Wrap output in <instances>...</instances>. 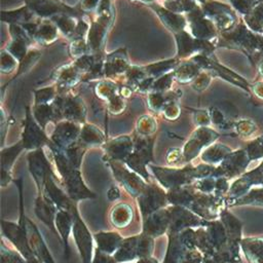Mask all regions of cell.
Instances as JSON below:
<instances>
[{"label":"cell","instance_id":"6da1fadb","mask_svg":"<svg viewBox=\"0 0 263 263\" xmlns=\"http://www.w3.org/2000/svg\"><path fill=\"white\" fill-rule=\"evenodd\" d=\"M49 150L51 152L57 171L61 177L62 184L64 185L65 191L69 197L76 202L84 199L97 198V194L92 192L83 182L80 168L75 167L70 162L64 150H61L60 148L58 149L55 146H52V148Z\"/></svg>","mask_w":263,"mask_h":263},{"label":"cell","instance_id":"7a4b0ae2","mask_svg":"<svg viewBox=\"0 0 263 263\" xmlns=\"http://www.w3.org/2000/svg\"><path fill=\"white\" fill-rule=\"evenodd\" d=\"M13 183L16 185V187L18 189V197H20L18 214L23 216L26 231H27L29 246H30V249H31L33 255L37 258L39 263H55L37 225L25 214L24 194H23V189H24L23 178L20 177L18 179H13Z\"/></svg>","mask_w":263,"mask_h":263},{"label":"cell","instance_id":"3957f363","mask_svg":"<svg viewBox=\"0 0 263 263\" xmlns=\"http://www.w3.org/2000/svg\"><path fill=\"white\" fill-rule=\"evenodd\" d=\"M134 151L123 161L124 164L133 172L141 176L147 183H150V175L147 166L153 162V147L155 137L143 136L138 133L133 137Z\"/></svg>","mask_w":263,"mask_h":263},{"label":"cell","instance_id":"277c9868","mask_svg":"<svg viewBox=\"0 0 263 263\" xmlns=\"http://www.w3.org/2000/svg\"><path fill=\"white\" fill-rule=\"evenodd\" d=\"M149 167L155 179L166 191L191 185L196 180L195 166L192 164H186L183 167H163L149 164Z\"/></svg>","mask_w":263,"mask_h":263},{"label":"cell","instance_id":"5b68a950","mask_svg":"<svg viewBox=\"0 0 263 263\" xmlns=\"http://www.w3.org/2000/svg\"><path fill=\"white\" fill-rule=\"evenodd\" d=\"M177 44L176 57L180 61H186L197 54L212 55L217 48L216 42L197 39L193 37L188 30L174 34Z\"/></svg>","mask_w":263,"mask_h":263},{"label":"cell","instance_id":"8992f818","mask_svg":"<svg viewBox=\"0 0 263 263\" xmlns=\"http://www.w3.org/2000/svg\"><path fill=\"white\" fill-rule=\"evenodd\" d=\"M21 141L25 150L34 151L43 148L44 146L50 147L52 142L44 132V128L36 121L33 116L32 109L29 105L25 108V118L22 126Z\"/></svg>","mask_w":263,"mask_h":263},{"label":"cell","instance_id":"52a82bcc","mask_svg":"<svg viewBox=\"0 0 263 263\" xmlns=\"http://www.w3.org/2000/svg\"><path fill=\"white\" fill-rule=\"evenodd\" d=\"M1 233L8 239V241H10V243L27 260L28 263H39L30 249L25 222L22 215H18V221L16 223L1 220Z\"/></svg>","mask_w":263,"mask_h":263},{"label":"cell","instance_id":"ba28073f","mask_svg":"<svg viewBox=\"0 0 263 263\" xmlns=\"http://www.w3.org/2000/svg\"><path fill=\"white\" fill-rule=\"evenodd\" d=\"M24 3L38 18L41 20H50L61 14L80 18L85 14L78 5L70 6L61 0H25Z\"/></svg>","mask_w":263,"mask_h":263},{"label":"cell","instance_id":"9c48e42d","mask_svg":"<svg viewBox=\"0 0 263 263\" xmlns=\"http://www.w3.org/2000/svg\"><path fill=\"white\" fill-rule=\"evenodd\" d=\"M73 217V228H72V235L79 252L81 262L82 263H91L95 255L93 250V235L91 234L90 230L88 229L87 225L83 221L80 216L78 206L76 205L72 212Z\"/></svg>","mask_w":263,"mask_h":263},{"label":"cell","instance_id":"30bf717a","mask_svg":"<svg viewBox=\"0 0 263 263\" xmlns=\"http://www.w3.org/2000/svg\"><path fill=\"white\" fill-rule=\"evenodd\" d=\"M203 13L214 22L220 33L229 31L237 24L235 10L216 0H198Z\"/></svg>","mask_w":263,"mask_h":263},{"label":"cell","instance_id":"8fae6325","mask_svg":"<svg viewBox=\"0 0 263 263\" xmlns=\"http://www.w3.org/2000/svg\"><path fill=\"white\" fill-rule=\"evenodd\" d=\"M185 15L187 18V30L193 37L216 42L220 32L214 22L203 13L200 5Z\"/></svg>","mask_w":263,"mask_h":263},{"label":"cell","instance_id":"7c38bea8","mask_svg":"<svg viewBox=\"0 0 263 263\" xmlns=\"http://www.w3.org/2000/svg\"><path fill=\"white\" fill-rule=\"evenodd\" d=\"M106 161L112 170L115 179L130 196L137 198L147 187L148 183L141 176L130 171L124 162L111 159H106Z\"/></svg>","mask_w":263,"mask_h":263},{"label":"cell","instance_id":"4fadbf2b","mask_svg":"<svg viewBox=\"0 0 263 263\" xmlns=\"http://www.w3.org/2000/svg\"><path fill=\"white\" fill-rule=\"evenodd\" d=\"M28 166L30 174L37 187V193H44L46 181L54 174L50 161L48 160L44 149L30 151L28 153Z\"/></svg>","mask_w":263,"mask_h":263},{"label":"cell","instance_id":"5bb4252c","mask_svg":"<svg viewBox=\"0 0 263 263\" xmlns=\"http://www.w3.org/2000/svg\"><path fill=\"white\" fill-rule=\"evenodd\" d=\"M142 219L147 218L154 212L168 206L167 193L164 188L155 183H148L144 191L137 197Z\"/></svg>","mask_w":263,"mask_h":263},{"label":"cell","instance_id":"9a60e30c","mask_svg":"<svg viewBox=\"0 0 263 263\" xmlns=\"http://www.w3.org/2000/svg\"><path fill=\"white\" fill-rule=\"evenodd\" d=\"M220 137L219 133L209 126L197 127L185 143L182 152L186 163L192 161L202 149H205Z\"/></svg>","mask_w":263,"mask_h":263},{"label":"cell","instance_id":"2e32d148","mask_svg":"<svg viewBox=\"0 0 263 263\" xmlns=\"http://www.w3.org/2000/svg\"><path fill=\"white\" fill-rule=\"evenodd\" d=\"M167 208L170 211V225L167 234L179 233L193 227H204L210 222L202 219L187 208L178 205H168Z\"/></svg>","mask_w":263,"mask_h":263},{"label":"cell","instance_id":"e0dca14e","mask_svg":"<svg viewBox=\"0 0 263 263\" xmlns=\"http://www.w3.org/2000/svg\"><path fill=\"white\" fill-rule=\"evenodd\" d=\"M80 133L81 127L78 123L64 119L55 123V127L49 138L55 147L64 150L78 141Z\"/></svg>","mask_w":263,"mask_h":263},{"label":"cell","instance_id":"ac0fdd59","mask_svg":"<svg viewBox=\"0 0 263 263\" xmlns=\"http://www.w3.org/2000/svg\"><path fill=\"white\" fill-rule=\"evenodd\" d=\"M34 213L39 221H41L52 233L58 235L55 228L58 208L45 193H37L34 204Z\"/></svg>","mask_w":263,"mask_h":263},{"label":"cell","instance_id":"d6986e66","mask_svg":"<svg viewBox=\"0 0 263 263\" xmlns=\"http://www.w3.org/2000/svg\"><path fill=\"white\" fill-rule=\"evenodd\" d=\"M250 158L246 150L231 151L217 166V175L219 177L231 178L235 175L240 174L248 165Z\"/></svg>","mask_w":263,"mask_h":263},{"label":"cell","instance_id":"ffe728a7","mask_svg":"<svg viewBox=\"0 0 263 263\" xmlns=\"http://www.w3.org/2000/svg\"><path fill=\"white\" fill-rule=\"evenodd\" d=\"M147 6L157 14L164 27H166L173 34L187 30V18L185 14L174 12L156 1L148 3Z\"/></svg>","mask_w":263,"mask_h":263},{"label":"cell","instance_id":"44dd1931","mask_svg":"<svg viewBox=\"0 0 263 263\" xmlns=\"http://www.w3.org/2000/svg\"><path fill=\"white\" fill-rule=\"evenodd\" d=\"M103 147L106 153L105 159L123 162L134 151V140L133 137L123 135L107 141Z\"/></svg>","mask_w":263,"mask_h":263},{"label":"cell","instance_id":"7402d4cb","mask_svg":"<svg viewBox=\"0 0 263 263\" xmlns=\"http://www.w3.org/2000/svg\"><path fill=\"white\" fill-rule=\"evenodd\" d=\"M24 150L25 148L21 140L11 146L1 148V187H5L10 182H13L11 171L16 158Z\"/></svg>","mask_w":263,"mask_h":263},{"label":"cell","instance_id":"603a6c76","mask_svg":"<svg viewBox=\"0 0 263 263\" xmlns=\"http://www.w3.org/2000/svg\"><path fill=\"white\" fill-rule=\"evenodd\" d=\"M170 225V211L168 208L160 209L147 218L143 219L142 231L156 238L164 233H167Z\"/></svg>","mask_w":263,"mask_h":263},{"label":"cell","instance_id":"cb8c5ba5","mask_svg":"<svg viewBox=\"0 0 263 263\" xmlns=\"http://www.w3.org/2000/svg\"><path fill=\"white\" fill-rule=\"evenodd\" d=\"M130 67L125 48H119L116 51L105 54L104 73L105 77L111 79L119 74H124Z\"/></svg>","mask_w":263,"mask_h":263},{"label":"cell","instance_id":"d4e9b609","mask_svg":"<svg viewBox=\"0 0 263 263\" xmlns=\"http://www.w3.org/2000/svg\"><path fill=\"white\" fill-rule=\"evenodd\" d=\"M83 75L84 74L73 63L64 65L52 73L58 90H66L67 88L73 87L79 81H82Z\"/></svg>","mask_w":263,"mask_h":263},{"label":"cell","instance_id":"484cf974","mask_svg":"<svg viewBox=\"0 0 263 263\" xmlns=\"http://www.w3.org/2000/svg\"><path fill=\"white\" fill-rule=\"evenodd\" d=\"M55 228L58 235L60 236V240L63 243L64 256L68 260L70 258V246H69V237L72 233L73 228V217L70 212L64 210H58L55 217Z\"/></svg>","mask_w":263,"mask_h":263},{"label":"cell","instance_id":"4316f807","mask_svg":"<svg viewBox=\"0 0 263 263\" xmlns=\"http://www.w3.org/2000/svg\"><path fill=\"white\" fill-rule=\"evenodd\" d=\"M95 242L97 245L98 250L101 252L114 255L115 252L119 249L120 245L123 241L122 235L117 231H99L93 234Z\"/></svg>","mask_w":263,"mask_h":263},{"label":"cell","instance_id":"83f0119b","mask_svg":"<svg viewBox=\"0 0 263 263\" xmlns=\"http://www.w3.org/2000/svg\"><path fill=\"white\" fill-rule=\"evenodd\" d=\"M166 193L168 204L190 209L195 200L197 190L195 189L193 184H191L176 189L167 190Z\"/></svg>","mask_w":263,"mask_h":263},{"label":"cell","instance_id":"f1b7e54d","mask_svg":"<svg viewBox=\"0 0 263 263\" xmlns=\"http://www.w3.org/2000/svg\"><path fill=\"white\" fill-rule=\"evenodd\" d=\"M202 69L191 59L182 61L173 71L174 78L181 84L192 83Z\"/></svg>","mask_w":263,"mask_h":263},{"label":"cell","instance_id":"f546056e","mask_svg":"<svg viewBox=\"0 0 263 263\" xmlns=\"http://www.w3.org/2000/svg\"><path fill=\"white\" fill-rule=\"evenodd\" d=\"M138 240L139 234L123 238L119 249L115 252L113 257L118 263H127L138 260Z\"/></svg>","mask_w":263,"mask_h":263},{"label":"cell","instance_id":"4dcf8cb0","mask_svg":"<svg viewBox=\"0 0 263 263\" xmlns=\"http://www.w3.org/2000/svg\"><path fill=\"white\" fill-rule=\"evenodd\" d=\"M37 18L38 17L32 12V10L26 4L16 9L1 11V21L8 25L14 24L22 26Z\"/></svg>","mask_w":263,"mask_h":263},{"label":"cell","instance_id":"1f68e13d","mask_svg":"<svg viewBox=\"0 0 263 263\" xmlns=\"http://www.w3.org/2000/svg\"><path fill=\"white\" fill-rule=\"evenodd\" d=\"M165 257L162 263H180L185 253L189 250L181 239L180 233H170Z\"/></svg>","mask_w":263,"mask_h":263},{"label":"cell","instance_id":"d6a6232c","mask_svg":"<svg viewBox=\"0 0 263 263\" xmlns=\"http://www.w3.org/2000/svg\"><path fill=\"white\" fill-rule=\"evenodd\" d=\"M134 217L133 208L127 202H120L116 204L110 213V221L112 225L117 228H125L132 223Z\"/></svg>","mask_w":263,"mask_h":263},{"label":"cell","instance_id":"836d02e7","mask_svg":"<svg viewBox=\"0 0 263 263\" xmlns=\"http://www.w3.org/2000/svg\"><path fill=\"white\" fill-rule=\"evenodd\" d=\"M58 27L51 20H41L34 41L41 45H48L58 39Z\"/></svg>","mask_w":263,"mask_h":263},{"label":"cell","instance_id":"e575fe53","mask_svg":"<svg viewBox=\"0 0 263 263\" xmlns=\"http://www.w3.org/2000/svg\"><path fill=\"white\" fill-rule=\"evenodd\" d=\"M231 152V149L226 145L215 143L206 147L200 154V158L204 163L214 165L222 162L223 159Z\"/></svg>","mask_w":263,"mask_h":263},{"label":"cell","instance_id":"d590c367","mask_svg":"<svg viewBox=\"0 0 263 263\" xmlns=\"http://www.w3.org/2000/svg\"><path fill=\"white\" fill-rule=\"evenodd\" d=\"M181 62L182 61H180L177 57H174L172 59L162 60V61H158V62L146 65L144 66V68L149 77L157 79L158 77L174 71Z\"/></svg>","mask_w":263,"mask_h":263},{"label":"cell","instance_id":"8d00e7d4","mask_svg":"<svg viewBox=\"0 0 263 263\" xmlns=\"http://www.w3.org/2000/svg\"><path fill=\"white\" fill-rule=\"evenodd\" d=\"M78 142L86 149L91 146L102 145L106 143L103 133L100 130L99 127L92 124H84L83 127H81Z\"/></svg>","mask_w":263,"mask_h":263},{"label":"cell","instance_id":"74e56055","mask_svg":"<svg viewBox=\"0 0 263 263\" xmlns=\"http://www.w3.org/2000/svg\"><path fill=\"white\" fill-rule=\"evenodd\" d=\"M40 57H41V51H40L38 48H35V47H34V48H30V49H29V51H28V53L26 54V57L18 63V67H17V69H16V73L13 75V77H12L10 80H8V81L2 86V88H1L2 97L4 96L3 93H4L5 87H7V85H8L10 82H12L13 80L17 79L21 75H23V74L29 72L30 69L38 62V60L40 59Z\"/></svg>","mask_w":263,"mask_h":263},{"label":"cell","instance_id":"f35d334b","mask_svg":"<svg viewBox=\"0 0 263 263\" xmlns=\"http://www.w3.org/2000/svg\"><path fill=\"white\" fill-rule=\"evenodd\" d=\"M165 8L181 14H187L199 6L198 0H157Z\"/></svg>","mask_w":263,"mask_h":263},{"label":"cell","instance_id":"ab89813d","mask_svg":"<svg viewBox=\"0 0 263 263\" xmlns=\"http://www.w3.org/2000/svg\"><path fill=\"white\" fill-rule=\"evenodd\" d=\"M55 26L58 27V29L68 38H72L75 29L77 27V23H78V18L71 16V15H67V14H61V15H57L52 18H50Z\"/></svg>","mask_w":263,"mask_h":263},{"label":"cell","instance_id":"60d3db41","mask_svg":"<svg viewBox=\"0 0 263 263\" xmlns=\"http://www.w3.org/2000/svg\"><path fill=\"white\" fill-rule=\"evenodd\" d=\"M154 251V237L151 235L141 232L139 233L138 240V259L151 257Z\"/></svg>","mask_w":263,"mask_h":263},{"label":"cell","instance_id":"b9f144b4","mask_svg":"<svg viewBox=\"0 0 263 263\" xmlns=\"http://www.w3.org/2000/svg\"><path fill=\"white\" fill-rule=\"evenodd\" d=\"M58 88L53 85H48L43 88L34 89V105H42V104H51L58 96Z\"/></svg>","mask_w":263,"mask_h":263},{"label":"cell","instance_id":"7bdbcfd3","mask_svg":"<svg viewBox=\"0 0 263 263\" xmlns=\"http://www.w3.org/2000/svg\"><path fill=\"white\" fill-rule=\"evenodd\" d=\"M18 67L17 60L12 57L7 50L4 48L1 50V59H0V68L1 73L3 74H10L15 71Z\"/></svg>","mask_w":263,"mask_h":263},{"label":"cell","instance_id":"ee69618b","mask_svg":"<svg viewBox=\"0 0 263 263\" xmlns=\"http://www.w3.org/2000/svg\"><path fill=\"white\" fill-rule=\"evenodd\" d=\"M174 80H175V78H174L173 71L158 77L157 79L154 80L151 92L152 91H154V92H165V91L171 90V87L173 85Z\"/></svg>","mask_w":263,"mask_h":263},{"label":"cell","instance_id":"f6af8a7d","mask_svg":"<svg viewBox=\"0 0 263 263\" xmlns=\"http://www.w3.org/2000/svg\"><path fill=\"white\" fill-rule=\"evenodd\" d=\"M156 129V122L150 116H143L139 118L137 123V133L143 136H152Z\"/></svg>","mask_w":263,"mask_h":263},{"label":"cell","instance_id":"bcb514c9","mask_svg":"<svg viewBox=\"0 0 263 263\" xmlns=\"http://www.w3.org/2000/svg\"><path fill=\"white\" fill-rule=\"evenodd\" d=\"M250 160L257 159L263 156V135L251 143H249L245 149Z\"/></svg>","mask_w":263,"mask_h":263},{"label":"cell","instance_id":"7dc6e473","mask_svg":"<svg viewBox=\"0 0 263 263\" xmlns=\"http://www.w3.org/2000/svg\"><path fill=\"white\" fill-rule=\"evenodd\" d=\"M1 263H28V262L17 251H11L7 249L2 241Z\"/></svg>","mask_w":263,"mask_h":263},{"label":"cell","instance_id":"c3c4849f","mask_svg":"<svg viewBox=\"0 0 263 263\" xmlns=\"http://www.w3.org/2000/svg\"><path fill=\"white\" fill-rule=\"evenodd\" d=\"M212 73L206 71V70H202L198 76L193 80V82L191 83L192 85V88L195 89L196 91H202L204 90L209 84L211 83V80H212Z\"/></svg>","mask_w":263,"mask_h":263},{"label":"cell","instance_id":"681fc988","mask_svg":"<svg viewBox=\"0 0 263 263\" xmlns=\"http://www.w3.org/2000/svg\"><path fill=\"white\" fill-rule=\"evenodd\" d=\"M204 255L197 249L188 250L180 263H203Z\"/></svg>","mask_w":263,"mask_h":263},{"label":"cell","instance_id":"f907efd6","mask_svg":"<svg viewBox=\"0 0 263 263\" xmlns=\"http://www.w3.org/2000/svg\"><path fill=\"white\" fill-rule=\"evenodd\" d=\"M234 125H235L237 133L241 136L252 135L256 130L255 123L250 120H240V121L236 122Z\"/></svg>","mask_w":263,"mask_h":263},{"label":"cell","instance_id":"816d5d0a","mask_svg":"<svg viewBox=\"0 0 263 263\" xmlns=\"http://www.w3.org/2000/svg\"><path fill=\"white\" fill-rule=\"evenodd\" d=\"M166 160L168 164H178L182 161L185 162L183 152L178 148H171L166 154Z\"/></svg>","mask_w":263,"mask_h":263},{"label":"cell","instance_id":"f5cc1de1","mask_svg":"<svg viewBox=\"0 0 263 263\" xmlns=\"http://www.w3.org/2000/svg\"><path fill=\"white\" fill-rule=\"evenodd\" d=\"M91 263H118L112 255L105 254L100 250H95V255Z\"/></svg>","mask_w":263,"mask_h":263},{"label":"cell","instance_id":"db71d44e","mask_svg":"<svg viewBox=\"0 0 263 263\" xmlns=\"http://www.w3.org/2000/svg\"><path fill=\"white\" fill-rule=\"evenodd\" d=\"M194 120L197 125L199 126H208L211 122L210 112H205L204 110H196Z\"/></svg>","mask_w":263,"mask_h":263},{"label":"cell","instance_id":"11a10c76","mask_svg":"<svg viewBox=\"0 0 263 263\" xmlns=\"http://www.w3.org/2000/svg\"><path fill=\"white\" fill-rule=\"evenodd\" d=\"M101 0H81L80 3L78 4V7L83 11V12H87L89 10L92 9H97L99 4H100Z\"/></svg>","mask_w":263,"mask_h":263},{"label":"cell","instance_id":"9f6ffc18","mask_svg":"<svg viewBox=\"0 0 263 263\" xmlns=\"http://www.w3.org/2000/svg\"><path fill=\"white\" fill-rule=\"evenodd\" d=\"M120 190L117 186H111L110 189L108 190L107 192V196H108V199L109 200H115V199H118L120 197Z\"/></svg>","mask_w":263,"mask_h":263},{"label":"cell","instance_id":"6f0895ef","mask_svg":"<svg viewBox=\"0 0 263 263\" xmlns=\"http://www.w3.org/2000/svg\"><path fill=\"white\" fill-rule=\"evenodd\" d=\"M251 90L261 100H263V82H257L251 85Z\"/></svg>","mask_w":263,"mask_h":263},{"label":"cell","instance_id":"680465c9","mask_svg":"<svg viewBox=\"0 0 263 263\" xmlns=\"http://www.w3.org/2000/svg\"><path fill=\"white\" fill-rule=\"evenodd\" d=\"M136 263H159L157 259H155L154 257H146V258H141L138 259Z\"/></svg>","mask_w":263,"mask_h":263},{"label":"cell","instance_id":"91938a15","mask_svg":"<svg viewBox=\"0 0 263 263\" xmlns=\"http://www.w3.org/2000/svg\"><path fill=\"white\" fill-rule=\"evenodd\" d=\"M259 71H260L261 75L263 76V59L260 61V64H259Z\"/></svg>","mask_w":263,"mask_h":263},{"label":"cell","instance_id":"94428289","mask_svg":"<svg viewBox=\"0 0 263 263\" xmlns=\"http://www.w3.org/2000/svg\"><path fill=\"white\" fill-rule=\"evenodd\" d=\"M260 170L263 171V162H262V164H261V166H260Z\"/></svg>","mask_w":263,"mask_h":263},{"label":"cell","instance_id":"6125c7cd","mask_svg":"<svg viewBox=\"0 0 263 263\" xmlns=\"http://www.w3.org/2000/svg\"><path fill=\"white\" fill-rule=\"evenodd\" d=\"M260 1H261V2H263V0H260Z\"/></svg>","mask_w":263,"mask_h":263}]
</instances>
